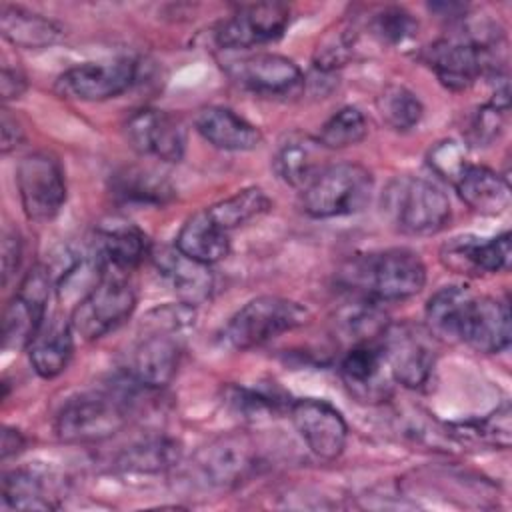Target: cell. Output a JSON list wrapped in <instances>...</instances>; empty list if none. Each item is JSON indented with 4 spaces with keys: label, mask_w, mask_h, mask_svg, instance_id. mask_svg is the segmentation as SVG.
Wrapping results in <instances>:
<instances>
[{
    "label": "cell",
    "mask_w": 512,
    "mask_h": 512,
    "mask_svg": "<svg viewBox=\"0 0 512 512\" xmlns=\"http://www.w3.org/2000/svg\"><path fill=\"white\" fill-rule=\"evenodd\" d=\"M290 24V8L282 2L238 6L214 30V42L224 50H248L278 40Z\"/></svg>",
    "instance_id": "obj_13"
},
{
    "label": "cell",
    "mask_w": 512,
    "mask_h": 512,
    "mask_svg": "<svg viewBox=\"0 0 512 512\" xmlns=\"http://www.w3.org/2000/svg\"><path fill=\"white\" fill-rule=\"evenodd\" d=\"M16 188L22 210L32 222L54 220L66 202L62 164L48 152H30L18 162Z\"/></svg>",
    "instance_id": "obj_9"
},
{
    "label": "cell",
    "mask_w": 512,
    "mask_h": 512,
    "mask_svg": "<svg viewBox=\"0 0 512 512\" xmlns=\"http://www.w3.org/2000/svg\"><path fill=\"white\" fill-rule=\"evenodd\" d=\"M26 446V438L16 428L6 426L2 432V460H8L10 456L22 452Z\"/></svg>",
    "instance_id": "obj_45"
},
{
    "label": "cell",
    "mask_w": 512,
    "mask_h": 512,
    "mask_svg": "<svg viewBox=\"0 0 512 512\" xmlns=\"http://www.w3.org/2000/svg\"><path fill=\"white\" fill-rule=\"evenodd\" d=\"M380 304L382 302L370 298L352 296L350 302L340 306L334 318V328L340 338L350 346L378 342L390 326L388 314Z\"/></svg>",
    "instance_id": "obj_29"
},
{
    "label": "cell",
    "mask_w": 512,
    "mask_h": 512,
    "mask_svg": "<svg viewBox=\"0 0 512 512\" xmlns=\"http://www.w3.org/2000/svg\"><path fill=\"white\" fill-rule=\"evenodd\" d=\"M230 232L214 222L206 208L188 216L176 234L174 246L202 264H216L230 254Z\"/></svg>",
    "instance_id": "obj_25"
},
{
    "label": "cell",
    "mask_w": 512,
    "mask_h": 512,
    "mask_svg": "<svg viewBox=\"0 0 512 512\" xmlns=\"http://www.w3.org/2000/svg\"><path fill=\"white\" fill-rule=\"evenodd\" d=\"M354 50V34L346 26H338L334 32L326 34L316 48L314 68L322 74H330L344 66Z\"/></svg>",
    "instance_id": "obj_38"
},
{
    "label": "cell",
    "mask_w": 512,
    "mask_h": 512,
    "mask_svg": "<svg viewBox=\"0 0 512 512\" xmlns=\"http://www.w3.org/2000/svg\"><path fill=\"white\" fill-rule=\"evenodd\" d=\"M498 48H482L464 32L440 38L426 50V62L448 90L470 88L482 76L498 78Z\"/></svg>",
    "instance_id": "obj_8"
},
{
    "label": "cell",
    "mask_w": 512,
    "mask_h": 512,
    "mask_svg": "<svg viewBox=\"0 0 512 512\" xmlns=\"http://www.w3.org/2000/svg\"><path fill=\"white\" fill-rule=\"evenodd\" d=\"M136 308V290L128 276L106 268L98 284L72 308L70 324L82 340H98L124 324Z\"/></svg>",
    "instance_id": "obj_7"
},
{
    "label": "cell",
    "mask_w": 512,
    "mask_h": 512,
    "mask_svg": "<svg viewBox=\"0 0 512 512\" xmlns=\"http://www.w3.org/2000/svg\"><path fill=\"white\" fill-rule=\"evenodd\" d=\"M458 436H472L478 442L492 444L496 448H508L510 446V408L504 402L502 408L488 414L486 418L478 422L464 424L462 430L454 432Z\"/></svg>",
    "instance_id": "obj_39"
},
{
    "label": "cell",
    "mask_w": 512,
    "mask_h": 512,
    "mask_svg": "<svg viewBox=\"0 0 512 512\" xmlns=\"http://www.w3.org/2000/svg\"><path fill=\"white\" fill-rule=\"evenodd\" d=\"M434 336L414 324H390L382 334L380 348L392 380L416 390L428 384L436 366Z\"/></svg>",
    "instance_id": "obj_10"
},
{
    "label": "cell",
    "mask_w": 512,
    "mask_h": 512,
    "mask_svg": "<svg viewBox=\"0 0 512 512\" xmlns=\"http://www.w3.org/2000/svg\"><path fill=\"white\" fill-rule=\"evenodd\" d=\"M510 308L506 302L468 294L462 304L454 342L468 344L476 352L496 354L510 344Z\"/></svg>",
    "instance_id": "obj_15"
},
{
    "label": "cell",
    "mask_w": 512,
    "mask_h": 512,
    "mask_svg": "<svg viewBox=\"0 0 512 512\" xmlns=\"http://www.w3.org/2000/svg\"><path fill=\"white\" fill-rule=\"evenodd\" d=\"M124 134L132 150L162 162H180L186 152V130L182 122L158 108H142L128 116Z\"/></svg>",
    "instance_id": "obj_17"
},
{
    "label": "cell",
    "mask_w": 512,
    "mask_h": 512,
    "mask_svg": "<svg viewBox=\"0 0 512 512\" xmlns=\"http://www.w3.org/2000/svg\"><path fill=\"white\" fill-rule=\"evenodd\" d=\"M26 76L18 70V68H10V66H2V76H0V92H2V100H16L26 92Z\"/></svg>",
    "instance_id": "obj_44"
},
{
    "label": "cell",
    "mask_w": 512,
    "mask_h": 512,
    "mask_svg": "<svg viewBox=\"0 0 512 512\" xmlns=\"http://www.w3.org/2000/svg\"><path fill=\"white\" fill-rule=\"evenodd\" d=\"M182 456V446L168 436H148L130 446H126L118 458L116 466L122 472L134 474H158L170 470L178 464Z\"/></svg>",
    "instance_id": "obj_31"
},
{
    "label": "cell",
    "mask_w": 512,
    "mask_h": 512,
    "mask_svg": "<svg viewBox=\"0 0 512 512\" xmlns=\"http://www.w3.org/2000/svg\"><path fill=\"white\" fill-rule=\"evenodd\" d=\"M138 66L130 58L110 62H84L68 68L58 78V90L76 100L100 102L126 92L136 80Z\"/></svg>",
    "instance_id": "obj_18"
},
{
    "label": "cell",
    "mask_w": 512,
    "mask_h": 512,
    "mask_svg": "<svg viewBox=\"0 0 512 512\" xmlns=\"http://www.w3.org/2000/svg\"><path fill=\"white\" fill-rule=\"evenodd\" d=\"M94 252L106 268L124 274L140 266L144 258L152 254L148 236L134 224H112L98 230Z\"/></svg>",
    "instance_id": "obj_27"
},
{
    "label": "cell",
    "mask_w": 512,
    "mask_h": 512,
    "mask_svg": "<svg viewBox=\"0 0 512 512\" xmlns=\"http://www.w3.org/2000/svg\"><path fill=\"white\" fill-rule=\"evenodd\" d=\"M22 262V240L20 234L12 228L2 232V284L8 286L10 278L16 274Z\"/></svg>",
    "instance_id": "obj_42"
},
{
    "label": "cell",
    "mask_w": 512,
    "mask_h": 512,
    "mask_svg": "<svg viewBox=\"0 0 512 512\" xmlns=\"http://www.w3.org/2000/svg\"><path fill=\"white\" fill-rule=\"evenodd\" d=\"M2 506L8 510H52L56 496L44 474L18 468L2 476Z\"/></svg>",
    "instance_id": "obj_32"
},
{
    "label": "cell",
    "mask_w": 512,
    "mask_h": 512,
    "mask_svg": "<svg viewBox=\"0 0 512 512\" xmlns=\"http://www.w3.org/2000/svg\"><path fill=\"white\" fill-rule=\"evenodd\" d=\"M26 350L30 364L40 378L50 380L62 374L74 352V330L70 318H46Z\"/></svg>",
    "instance_id": "obj_24"
},
{
    "label": "cell",
    "mask_w": 512,
    "mask_h": 512,
    "mask_svg": "<svg viewBox=\"0 0 512 512\" xmlns=\"http://www.w3.org/2000/svg\"><path fill=\"white\" fill-rule=\"evenodd\" d=\"M440 258L458 274L506 272L512 260L510 232H502L494 238L456 236L442 246Z\"/></svg>",
    "instance_id": "obj_20"
},
{
    "label": "cell",
    "mask_w": 512,
    "mask_h": 512,
    "mask_svg": "<svg viewBox=\"0 0 512 512\" xmlns=\"http://www.w3.org/2000/svg\"><path fill=\"white\" fill-rule=\"evenodd\" d=\"M138 386L130 380L126 386L104 390H90L64 402L60 408L54 430L64 442L88 444L100 442L120 432L132 414V388Z\"/></svg>",
    "instance_id": "obj_3"
},
{
    "label": "cell",
    "mask_w": 512,
    "mask_h": 512,
    "mask_svg": "<svg viewBox=\"0 0 512 512\" xmlns=\"http://www.w3.org/2000/svg\"><path fill=\"white\" fill-rule=\"evenodd\" d=\"M226 72L240 88L262 98H296L306 84L304 74L294 60L272 52H258L228 62Z\"/></svg>",
    "instance_id": "obj_14"
},
{
    "label": "cell",
    "mask_w": 512,
    "mask_h": 512,
    "mask_svg": "<svg viewBox=\"0 0 512 512\" xmlns=\"http://www.w3.org/2000/svg\"><path fill=\"white\" fill-rule=\"evenodd\" d=\"M112 196L124 204L140 206H164L174 198L170 182L148 168L126 166L110 178Z\"/></svg>",
    "instance_id": "obj_30"
},
{
    "label": "cell",
    "mask_w": 512,
    "mask_h": 512,
    "mask_svg": "<svg viewBox=\"0 0 512 512\" xmlns=\"http://www.w3.org/2000/svg\"><path fill=\"white\" fill-rule=\"evenodd\" d=\"M384 208L394 228L408 236H432L444 230L452 210L446 194L424 178L394 180L384 194Z\"/></svg>",
    "instance_id": "obj_6"
},
{
    "label": "cell",
    "mask_w": 512,
    "mask_h": 512,
    "mask_svg": "<svg viewBox=\"0 0 512 512\" xmlns=\"http://www.w3.org/2000/svg\"><path fill=\"white\" fill-rule=\"evenodd\" d=\"M258 462L256 442L248 432L232 430L224 432L208 442L194 460L200 478L220 490H228L244 482Z\"/></svg>",
    "instance_id": "obj_12"
},
{
    "label": "cell",
    "mask_w": 512,
    "mask_h": 512,
    "mask_svg": "<svg viewBox=\"0 0 512 512\" xmlns=\"http://www.w3.org/2000/svg\"><path fill=\"white\" fill-rule=\"evenodd\" d=\"M308 308L282 296H258L238 308L216 334L220 348L252 350L308 322Z\"/></svg>",
    "instance_id": "obj_4"
},
{
    "label": "cell",
    "mask_w": 512,
    "mask_h": 512,
    "mask_svg": "<svg viewBox=\"0 0 512 512\" xmlns=\"http://www.w3.org/2000/svg\"><path fill=\"white\" fill-rule=\"evenodd\" d=\"M376 106L382 120L396 132H408L416 128L424 116V106L420 98L400 84L386 86L380 92Z\"/></svg>",
    "instance_id": "obj_34"
},
{
    "label": "cell",
    "mask_w": 512,
    "mask_h": 512,
    "mask_svg": "<svg viewBox=\"0 0 512 512\" xmlns=\"http://www.w3.org/2000/svg\"><path fill=\"white\" fill-rule=\"evenodd\" d=\"M196 322V306L186 302L152 308L142 318V334L128 352L126 378L158 390L172 382L182 358V334Z\"/></svg>",
    "instance_id": "obj_1"
},
{
    "label": "cell",
    "mask_w": 512,
    "mask_h": 512,
    "mask_svg": "<svg viewBox=\"0 0 512 512\" xmlns=\"http://www.w3.org/2000/svg\"><path fill=\"white\" fill-rule=\"evenodd\" d=\"M370 30L382 44L402 46L416 38L418 20L400 6H388L372 16Z\"/></svg>",
    "instance_id": "obj_36"
},
{
    "label": "cell",
    "mask_w": 512,
    "mask_h": 512,
    "mask_svg": "<svg viewBox=\"0 0 512 512\" xmlns=\"http://www.w3.org/2000/svg\"><path fill=\"white\" fill-rule=\"evenodd\" d=\"M452 186L456 188L462 202L478 214L498 216L510 206L508 182L486 166L468 164Z\"/></svg>",
    "instance_id": "obj_26"
},
{
    "label": "cell",
    "mask_w": 512,
    "mask_h": 512,
    "mask_svg": "<svg viewBox=\"0 0 512 512\" xmlns=\"http://www.w3.org/2000/svg\"><path fill=\"white\" fill-rule=\"evenodd\" d=\"M0 132H2V144H0L2 154H8V152L16 150V146H20V142L24 140V128L20 126L16 116L10 114L8 108H2Z\"/></svg>",
    "instance_id": "obj_43"
},
{
    "label": "cell",
    "mask_w": 512,
    "mask_h": 512,
    "mask_svg": "<svg viewBox=\"0 0 512 512\" xmlns=\"http://www.w3.org/2000/svg\"><path fill=\"white\" fill-rule=\"evenodd\" d=\"M152 258L158 272L168 280L180 302L198 306L210 298L214 290V274L208 264L184 256L176 246L164 248Z\"/></svg>",
    "instance_id": "obj_23"
},
{
    "label": "cell",
    "mask_w": 512,
    "mask_h": 512,
    "mask_svg": "<svg viewBox=\"0 0 512 512\" xmlns=\"http://www.w3.org/2000/svg\"><path fill=\"white\" fill-rule=\"evenodd\" d=\"M328 152L318 138L292 132L280 140L272 166L282 182L304 190L328 166Z\"/></svg>",
    "instance_id": "obj_21"
},
{
    "label": "cell",
    "mask_w": 512,
    "mask_h": 512,
    "mask_svg": "<svg viewBox=\"0 0 512 512\" xmlns=\"http://www.w3.org/2000/svg\"><path fill=\"white\" fill-rule=\"evenodd\" d=\"M368 134L366 116L356 106H344L334 112L320 128L318 140L326 150H340L362 142Z\"/></svg>",
    "instance_id": "obj_35"
},
{
    "label": "cell",
    "mask_w": 512,
    "mask_h": 512,
    "mask_svg": "<svg viewBox=\"0 0 512 512\" xmlns=\"http://www.w3.org/2000/svg\"><path fill=\"white\" fill-rule=\"evenodd\" d=\"M196 132L214 148L226 152H248L262 144V132L224 106L202 108L194 118Z\"/></svg>",
    "instance_id": "obj_22"
},
{
    "label": "cell",
    "mask_w": 512,
    "mask_h": 512,
    "mask_svg": "<svg viewBox=\"0 0 512 512\" xmlns=\"http://www.w3.org/2000/svg\"><path fill=\"white\" fill-rule=\"evenodd\" d=\"M0 32L10 44L26 50L48 48L64 38V28L54 20L12 4L0 10Z\"/></svg>",
    "instance_id": "obj_28"
},
{
    "label": "cell",
    "mask_w": 512,
    "mask_h": 512,
    "mask_svg": "<svg viewBox=\"0 0 512 512\" xmlns=\"http://www.w3.org/2000/svg\"><path fill=\"white\" fill-rule=\"evenodd\" d=\"M372 190L374 176L366 166L356 162L328 164L302 190V210L318 220L350 216L366 208Z\"/></svg>",
    "instance_id": "obj_5"
},
{
    "label": "cell",
    "mask_w": 512,
    "mask_h": 512,
    "mask_svg": "<svg viewBox=\"0 0 512 512\" xmlns=\"http://www.w3.org/2000/svg\"><path fill=\"white\" fill-rule=\"evenodd\" d=\"M226 400L236 414L248 420L266 418L276 414L282 406H290L284 400H280L274 392L270 394L268 390H252V388H238V386L228 388Z\"/></svg>",
    "instance_id": "obj_37"
},
{
    "label": "cell",
    "mask_w": 512,
    "mask_h": 512,
    "mask_svg": "<svg viewBox=\"0 0 512 512\" xmlns=\"http://www.w3.org/2000/svg\"><path fill=\"white\" fill-rule=\"evenodd\" d=\"M290 418L310 452L320 460H336L348 440L344 416L326 400L298 398L290 402Z\"/></svg>",
    "instance_id": "obj_16"
},
{
    "label": "cell",
    "mask_w": 512,
    "mask_h": 512,
    "mask_svg": "<svg viewBox=\"0 0 512 512\" xmlns=\"http://www.w3.org/2000/svg\"><path fill=\"white\" fill-rule=\"evenodd\" d=\"M468 164L470 162L466 156V146L452 138L440 140L428 152V166L450 184H454L460 178Z\"/></svg>",
    "instance_id": "obj_40"
},
{
    "label": "cell",
    "mask_w": 512,
    "mask_h": 512,
    "mask_svg": "<svg viewBox=\"0 0 512 512\" xmlns=\"http://www.w3.org/2000/svg\"><path fill=\"white\" fill-rule=\"evenodd\" d=\"M346 390L360 402H382L390 396L392 376L388 372L380 342L356 344L338 366Z\"/></svg>",
    "instance_id": "obj_19"
},
{
    "label": "cell",
    "mask_w": 512,
    "mask_h": 512,
    "mask_svg": "<svg viewBox=\"0 0 512 512\" xmlns=\"http://www.w3.org/2000/svg\"><path fill=\"white\" fill-rule=\"evenodd\" d=\"M506 110L498 108L494 102L484 104L474 112L468 126V142L472 146H490L502 132V120Z\"/></svg>",
    "instance_id": "obj_41"
},
{
    "label": "cell",
    "mask_w": 512,
    "mask_h": 512,
    "mask_svg": "<svg viewBox=\"0 0 512 512\" xmlns=\"http://www.w3.org/2000/svg\"><path fill=\"white\" fill-rule=\"evenodd\" d=\"M270 208H272V200L268 198V194L258 186H248L208 206L206 210L218 226L230 232L252 220H258L260 216L270 212Z\"/></svg>",
    "instance_id": "obj_33"
},
{
    "label": "cell",
    "mask_w": 512,
    "mask_h": 512,
    "mask_svg": "<svg viewBox=\"0 0 512 512\" xmlns=\"http://www.w3.org/2000/svg\"><path fill=\"white\" fill-rule=\"evenodd\" d=\"M336 282L352 296L376 302H394L416 296L426 284L422 258L408 248H386L346 260Z\"/></svg>",
    "instance_id": "obj_2"
},
{
    "label": "cell",
    "mask_w": 512,
    "mask_h": 512,
    "mask_svg": "<svg viewBox=\"0 0 512 512\" xmlns=\"http://www.w3.org/2000/svg\"><path fill=\"white\" fill-rule=\"evenodd\" d=\"M50 300V270L42 264L32 266L14 296L4 308L2 316V348L22 350L28 348L42 324Z\"/></svg>",
    "instance_id": "obj_11"
}]
</instances>
